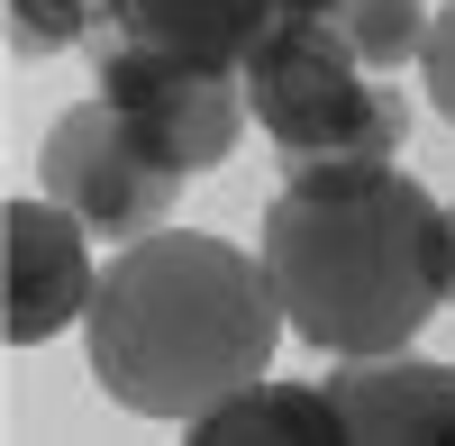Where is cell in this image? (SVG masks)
Returning <instances> with one entry per match:
<instances>
[{
  "mask_svg": "<svg viewBox=\"0 0 455 446\" xmlns=\"http://www.w3.org/2000/svg\"><path fill=\"white\" fill-rule=\"evenodd\" d=\"M455 219L401 164H319L264 201V274L319 355H392L446 301Z\"/></svg>",
  "mask_w": 455,
  "mask_h": 446,
  "instance_id": "cell-1",
  "label": "cell"
},
{
  "mask_svg": "<svg viewBox=\"0 0 455 446\" xmlns=\"http://www.w3.org/2000/svg\"><path fill=\"white\" fill-rule=\"evenodd\" d=\"M83 319H92V374L119 410L201 419L228 392L264 383L283 291L246 246L201 228H156V237H128V255L100 274Z\"/></svg>",
  "mask_w": 455,
  "mask_h": 446,
  "instance_id": "cell-2",
  "label": "cell"
},
{
  "mask_svg": "<svg viewBox=\"0 0 455 446\" xmlns=\"http://www.w3.org/2000/svg\"><path fill=\"white\" fill-rule=\"evenodd\" d=\"M246 100L291 173L392 164V146L410 137V100L373 83V64L337 36V19H283L246 64Z\"/></svg>",
  "mask_w": 455,
  "mask_h": 446,
  "instance_id": "cell-3",
  "label": "cell"
},
{
  "mask_svg": "<svg viewBox=\"0 0 455 446\" xmlns=\"http://www.w3.org/2000/svg\"><path fill=\"white\" fill-rule=\"evenodd\" d=\"M92 73H100V100L182 173H210L255 109L246 73H210V64H182L164 46H128V36H92Z\"/></svg>",
  "mask_w": 455,
  "mask_h": 446,
  "instance_id": "cell-4",
  "label": "cell"
},
{
  "mask_svg": "<svg viewBox=\"0 0 455 446\" xmlns=\"http://www.w3.org/2000/svg\"><path fill=\"white\" fill-rule=\"evenodd\" d=\"M182 182L192 173L164 164L100 92L46 128V192L100 237H156L173 219V201H182Z\"/></svg>",
  "mask_w": 455,
  "mask_h": 446,
  "instance_id": "cell-5",
  "label": "cell"
},
{
  "mask_svg": "<svg viewBox=\"0 0 455 446\" xmlns=\"http://www.w3.org/2000/svg\"><path fill=\"white\" fill-rule=\"evenodd\" d=\"M92 228H83V219H73L55 192L46 201H10V210H0V246H10V319H0V328H10V346H46L55 338V328L64 319H83L92 310V246H83Z\"/></svg>",
  "mask_w": 455,
  "mask_h": 446,
  "instance_id": "cell-6",
  "label": "cell"
},
{
  "mask_svg": "<svg viewBox=\"0 0 455 446\" xmlns=\"http://www.w3.org/2000/svg\"><path fill=\"white\" fill-rule=\"evenodd\" d=\"M328 401L347 437H401V446H437L455 437V364H428V355H337L328 374Z\"/></svg>",
  "mask_w": 455,
  "mask_h": 446,
  "instance_id": "cell-7",
  "label": "cell"
},
{
  "mask_svg": "<svg viewBox=\"0 0 455 446\" xmlns=\"http://www.w3.org/2000/svg\"><path fill=\"white\" fill-rule=\"evenodd\" d=\"M283 19H291L283 0H109V28H100V36L164 46V55L210 64V73H246L255 46H264Z\"/></svg>",
  "mask_w": 455,
  "mask_h": 446,
  "instance_id": "cell-8",
  "label": "cell"
},
{
  "mask_svg": "<svg viewBox=\"0 0 455 446\" xmlns=\"http://www.w3.org/2000/svg\"><path fill=\"white\" fill-rule=\"evenodd\" d=\"M300 446V437H347V419H337V401L328 383H246V392H228L219 410L192 419V446Z\"/></svg>",
  "mask_w": 455,
  "mask_h": 446,
  "instance_id": "cell-9",
  "label": "cell"
},
{
  "mask_svg": "<svg viewBox=\"0 0 455 446\" xmlns=\"http://www.w3.org/2000/svg\"><path fill=\"white\" fill-rule=\"evenodd\" d=\"M319 19H337V36H347L373 73H392V64H410L428 46V10L419 0H337V10H319Z\"/></svg>",
  "mask_w": 455,
  "mask_h": 446,
  "instance_id": "cell-10",
  "label": "cell"
},
{
  "mask_svg": "<svg viewBox=\"0 0 455 446\" xmlns=\"http://www.w3.org/2000/svg\"><path fill=\"white\" fill-rule=\"evenodd\" d=\"M109 28V0H10V55H64Z\"/></svg>",
  "mask_w": 455,
  "mask_h": 446,
  "instance_id": "cell-11",
  "label": "cell"
},
{
  "mask_svg": "<svg viewBox=\"0 0 455 446\" xmlns=\"http://www.w3.org/2000/svg\"><path fill=\"white\" fill-rule=\"evenodd\" d=\"M419 73H428V100L455 119V0L428 19V46H419Z\"/></svg>",
  "mask_w": 455,
  "mask_h": 446,
  "instance_id": "cell-12",
  "label": "cell"
},
{
  "mask_svg": "<svg viewBox=\"0 0 455 446\" xmlns=\"http://www.w3.org/2000/svg\"><path fill=\"white\" fill-rule=\"evenodd\" d=\"M283 10H291V19H319V10H337V0H283Z\"/></svg>",
  "mask_w": 455,
  "mask_h": 446,
  "instance_id": "cell-13",
  "label": "cell"
},
{
  "mask_svg": "<svg viewBox=\"0 0 455 446\" xmlns=\"http://www.w3.org/2000/svg\"><path fill=\"white\" fill-rule=\"evenodd\" d=\"M446 219H455V210H446ZM446 301H455V265H446Z\"/></svg>",
  "mask_w": 455,
  "mask_h": 446,
  "instance_id": "cell-14",
  "label": "cell"
}]
</instances>
